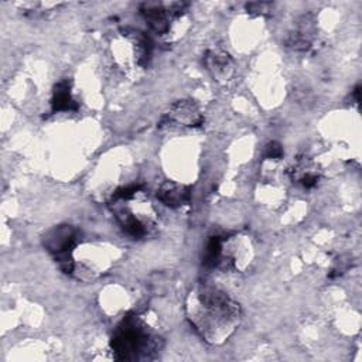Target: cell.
<instances>
[{
	"instance_id": "cell-6",
	"label": "cell",
	"mask_w": 362,
	"mask_h": 362,
	"mask_svg": "<svg viewBox=\"0 0 362 362\" xmlns=\"http://www.w3.org/2000/svg\"><path fill=\"white\" fill-rule=\"evenodd\" d=\"M112 55L115 62L127 74L143 71L150 58V42L143 33L137 30L122 31L112 42Z\"/></svg>"
},
{
	"instance_id": "cell-8",
	"label": "cell",
	"mask_w": 362,
	"mask_h": 362,
	"mask_svg": "<svg viewBox=\"0 0 362 362\" xmlns=\"http://www.w3.org/2000/svg\"><path fill=\"white\" fill-rule=\"evenodd\" d=\"M204 122V117L198 106L191 100H180L174 103L163 117L160 127L163 126H182V127H198Z\"/></svg>"
},
{
	"instance_id": "cell-2",
	"label": "cell",
	"mask_w": 362,
	"mask_h": 362,
	"mask_svg": "<svg viewBox=\"0 0 362 362\" xmlns=\"http://www.w3.org/2000/svg\"><path fill=\"white\" fill-rule=\"evenodd\" d=\"M161 337L141 315H129L116 327L110 349L119 361H144L161 348Z\"/></svg>"
},
{
	"instance_id": "cell-5",
	"label": "cell",
	"mask_w": 362,
	"mask_h": 362,
	"mask_svg": "<svg viewBox=\"0 0 362 362\" xmlns=\"http://www.w3.org/2000/svg\"><path fill=\"white\" fill-rule=\"evenodd\" d=\"M184 1H148L141 4V14L150 30L164 41H174L188 27Z\"/></svg>"
},
{
	"instance_id": "cell-9",
	"label": "cell",
	"mask_w": 362,
	"mask_h": 362,
	"mask_svg": "<svg viewBox=\"0 0 362 362\" xmlns=\"http://www.w3.org/2000/svg\"><path fill=\"white\" fill-rule=\"evenodd\" d=\"M189 188L184 184L167 181L157 189V198L170 208H178L189 199Z\"/></svg>"
},
{
	"instance_id": "cell-12",
	"label": "cell",
	"mask_w": 362,
	"mask_h": 362,
	"mask_svg": "<svg viewBox=\"0 0 362 362\" xmlns=\"http://www.w3.org/2000/svg\"><path fill=\"white\" fill-rule=\"evenodd\" d=\"M264 156H266V158L267 160H279V158H281V156H283V150H281V146L279 144V143H276V141H272L267 147H266V153H264Z\"/></svg>"
},
{
	"instance_id": "cell-7",
	"label": "cell",
	"mask_w": 362,
	"mask_h": 362,
	"mask_svg": "<svg viewBox=\"0 0 362 362\" xmlns=\"http://www.w3.org/2000/svg\"><path fill=\"white\" fill-rule=\"evenodd\" d=\"M75 239L76 230L69 225H62L51 229L44 236V246L55 256L59 266H62L68 260L72 249L76 246Z\"/></svg>"
},
{
	"instance_id": "cell-10",
	"label": "cell",
	"mask_w": 362,
	"mask_h": 362,
	"mask_svg": "<svg viewBox=\"0 0 362 362\" xmlns=\"http://www.w3.org/2000/svg\"><path fill=\"white\" fill-rule=\"evenodd\" d=\"M205 64L214 78L218 81H226L233 72V64L230 57L219 49H209L205 55Z\"/></svg>"
},
{
	"instance_id": "cell-1",
	"label": "cell",
	"mask_w": 362,
	"mask_h": 362,
	"mask_svg": "<svg viewBox=\"0 0 362 362\" xmlns=\"http://www.w3.org/2000/svg\"><path fill=\"white\" fill-rule=\"evenodd\" d=\"M187 318L211 345H221L238 329L242 310L238 301L212 286H198L187 297Z\"/></svg>"
},
{
	"instance_id": "cell-11",
	"label": "cell",
	"mask_w": 362,
	"mask_h": 362,
	"mask_svg": "<svg viewBox=\"0 0 362 362\" xmlns=\"http://www.w3.org/2000/svg\"><path fill=\"white\" fill-rule=\"evenodd\" d=\"M52 112H74L78 109V103L72 95L71 85L68 81H61L55 85L51 99Z\"/></svg>"
},
{
	"instance_id": "cell-4",
	"label": "cell",
	"mask_w": 362,
	"mask_h": 362,
	"mask_svg": "<svg viewBox=\"0 0 362 362\" xmlns=\"http://www.w3.org/2000/svg\"><path fill=\"white\" fill-rule=\"evenodd\" d=\"M253 257V247L247 236H212L206 243L204 263L219 270L242 272Z\"/></svg>"
},
{
	"instance_id": "cell-3",
	"label": "cell",
	"mask_w": 362,
	"mask_h": 362,
	"mask_svg": "<svg viewBox=\"0 0 362 362\" xmlns=\"http://www.w3.org/2000/svg\"><path fill=\"white\" fill-rule=\"evenodd\" d=\"M110 208L120 228L134 239L148 236L156 228L157 214L139 185L116 189L110 197Z\"/></svg>"
}]
</instances>
